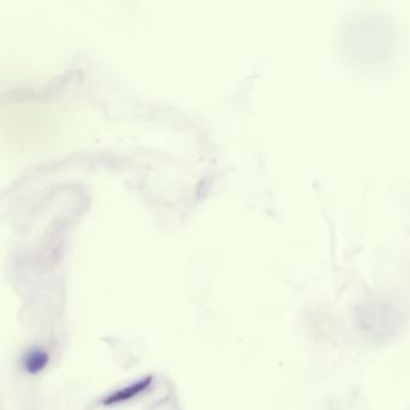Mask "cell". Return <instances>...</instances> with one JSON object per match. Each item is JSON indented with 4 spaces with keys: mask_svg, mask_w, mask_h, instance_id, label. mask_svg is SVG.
Here are the masks:
<instances>
[{
    "mask_svg": "<svg viewBox=\"0 0 410 410\" xmlns=\"http://www.w3.org/2000/svg\"><path fill=\"white\" fill-rule=\"evenodd\" d=\"M151 378H146V379L136 381L135 384L127 386L122 390L113 392L112 395L108 396V398L104 400V405H114V403H121V402L132 400V397H136L138 394H141L146 389H148V386L151 385Z\"/></svg>",
    "mask_w": 410,
    "mask_h": 410,
    "instance_id": "obj_1",
    "label": "cell"
},
{
    "mask_svg": "<svg viewBox=\"0 0 410 410\" xmlns=\"http://www.w3.org/2000/svg\"><path fill=\"white\" fill-rule=\"evenodd\" d=\"M47 362H49V355L39 348L27 352L23 359L25 371L28 373H33V374L43 371L47 365Z\"/></svg>",
    "mask_w": 410,
    "mask_h": 410,
    "instance_id": "obj_2",
    "label": "cell"
}]
</instances>
